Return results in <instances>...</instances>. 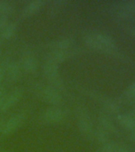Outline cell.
Returning a JSON list of instances; mask_svg holds the SVG:
<instances>
[{"label": "cell", "instance_id": "obj_1", "mask_svg": "<svg viewBox=\"0 0 135 152\" xmlns=\"http://www.w3.org/2000/svg\"><path fill=\"white\" fill-rule=\"evenodd\" d=\"M83 40L87 46L105 53H113L116 48L114 39L111 36L101 32L88 33Z\"/></svg>", "mask_w": 135, "mask_h": 152}, {"label": "cell", "instance_id": "obj_2", "mask_svg": "<svg viewBox=\"0 0 135 152\" xmlns=\"http://www.w3.org/2000/svg\"><path fill=\"white\" fill-rule=\"evenodd\" d=\"M42 71L49 85L57 89L60 92L64 90L65 86L60 75L59 64L45 59L43 63Z\"/></svg>", "mask_w": 135, "mask_h": 152}, {"label": "cell", "instance_id": "obj_3", "mask_svg": "<svg viewBox=\"0 0 135 152\" xmlns=\"http://www.w3.org/2000/svg\"><path fill=\"white\" fill-rule=\"evenodd\" d=\"M33 90L38 97L52 105L59 104L63 99L61 93L49 84H36Z\"/></svg>", "mask_w": 135, "mask_h": 152}, {"label": "cell", "instance_id": "obj_4", "mask_svg": "<svg viewBox=\"0 0 135 152\" xmlns=\"http://www.w3.org/2000/svg\"><path fill=\"white\" fill-rule=\"evenodd\" d=\"M76 114L77 116V125L80 132L86 137L91 138L94 136V126L88 109L83 105L76 108Z\"/></svg>", "mask_w": 135, "mask_h": 152}, {"label": "cell", "instance_id": "obj_5", "mask_svg": "<svg viewBox=\"0 0 135 152\" xmlns=\"http://www.w3.org/2000/svg\"><path fill=\"white\" fill-rule=\"evenodd\" d=\"M66 111L57 105L50 106L41 114V120L48 124L59 123L65 118Z\"/></svg>", "mask_w": 135, "mask_h": 152}, {"label": "cell", "instance_id": "obj_6", "mask_svg": "<svg viewBox=\"0 0 135 152\" xmlns=\"http://www.w3.org/2000/svg\"><path fill=\"white\" fill-rule=\"evenodd\" d=\"M25 120H26V113H24L21 112V113L13 114L7 120L4 121L0 133H2L4 135H10L22 125Z\"/></svg>", "mask_w": 135, "mask_h": 152}, {"label": "cell", "instance_id": "obj_7", "mask_svg": "<svg viewBox=\"0 0 135 152\" xmlns=\"http://www.w3.org/2000/svg\"><path fill=\"white\" fill-rule=\"evenodd\" d=\"M24 90L21 87H16L14 90L10 91L5 95L3 101H2V105L0 108V111L5 112L10 109L13 105L16 104L19 100L21 99L23 96Z\"/></svg>", "mask_w": 135, "mask_h": 152}, {"label": "cell", "instance_id": "obj_8", "mask_svg": "<svg viewBox=\"0 0 135 152\" xmlns=\"http://www.w3.org/2000/svg\"><path fill=\"white\" fill-rule=\"evenodd\" d=\"M21 68L28 73H34L38 68V60L33 52L26 50L21 57L20 60Z\"/></svg>", "mask_w": 135, "mask_h": 152}, {"label": "cell", "instance_id": "obj_9", "mask_svg": "<svg viewBox=\"0 0 135 152\" xmlns=\"http://www.w3.org/2000/svg\"><path fill=\"white\" fill-rule=\"evenodd\" d=\"M75 38L72 36H64L56 38L45 44V47L49 50H67L73 45Z\"/></svg>", "mask_w": 135, "mask_h": 152}, {"label": "cell", "instance_id": "obj_10", "mask_svg": "<svg viewBox=\"0 0 135 152\" xmlns=\"http://www.w3.org/2000/svg\"><path fill=\"white\" fill-rule=\"evenodd\" d=\"M78 52L77 49H67V50H50L45 56V59L50 60L59 64L60 63L66 60L69 57Z\"/></svg>", "mask_w": 135, "mask_h": 152}, {"label": "cell", "instance_id": "obj_11", "mask_svg": "<svg viewBox=\"0 0 135 152\" xmlns=\"http://www.w3.org/2000/svg\"><path fill=\"white\" fill-rule=\"evenodd\" d=\"M21 66L20 62L16 60H10L6 66L5 78L10 83H14L20 78L21 74Z\"/></svg>", "mask_w": 135, "mask_h": 152}, {"label": "cell", "instance_id": "obj_12", "mask_svg": "<svg viewBox=\"0 0 135 152\" xmlns=\"http://www.w3.org/2000/svg\"><path fill=\"white\" fill-rule=\"evenodd\" d=\"M44 3H45L44 0H31L24 5L23 8L21 10V13L25 16L32 15L38 11V10L41 9Z\"/></svg>", "mask_w": 135, "mask_h": 152}, {"label": "cell", "instance_id": "obj_13", "mask_svg": "<svg viewBox=\"0 0 135 152\" xmlns=\"http://www.w3.org/2000/svg\"><path fill=\"white\" fill-rule=\"evenodd\" d=\"M118 121L123 128L128 130H134L135 129V118L132 115L129 114H119Z\"/></svg>", "mask_w": 135, "mask_h": 152}, {"label": "cell", "instance_id": "obj_14", "mask_svg": "<svg viewBox=\"0 0 135 152\" xmlns=\"http://www.w3.org/2000/svg\"><path fill=\"white\" fill-rule=\"evenodd\" d=\"M101 152H131V151L116 142H107L103 145Z\"/></svg>", "mask_w": 135, "mask_h": 152}, {"label": "cell", "instance_id": "obj_15", "mask_svg": "<svg viewBox=\"0 0 135 152\" xmlns=\"http://www.w3.org/2000/svg\"><path fill=\"white\" fill-rule=\"evenodd\" d=\"M99 122H100V127H102L103 129H105L108 132H116V128H115L114 123L107 115L100 113V116H99Z\"/></svg>", "mask_w": 135, "mask_h": 152}, {"label": "cell", "instance_id": "obj_16", "mask_svg": "<svg viewBox=\"0 0 135 152\" xmlns=\"http://www.w3.org/2000/svg\"><path fill=\"white\" fill-rule=\"evenodd\" d=\"M17 28H18V24L16 21H9V23L1 30L0 35L2 36L3 39H9L16 33Z\"/></svg>", "mask_w": 135, "mask_h": 152}, {"label": "cell", "instance_id": "obj_17", "mask_svg": "<svg viewBox=\"0 0 135 152\" xmlns=\"http://www.w3.org/2000/svg\"><path fill=\"white\" fill-rule=\"evenodd\" d=\"M15 7L14 5L10 1L6 0H0V14H9L14 12Z\"/></svg>", "mask_w": 135, "mask_h": 152}, {"label": "cell", "instance_id": "obj_18", "mask_svg": "<svg viewBox=\"0 0 135 152\" xmlns=\"http://www.w3.org/2000/svg\"><path fill=\"white\" fill-rule=\"evenodd\" d=\"M94 136L96 138V140L100 142H107L108 138H109V132L103 129L102 127L99 126L95 130H94Z\"/></svg>", "mask_w": 135, "mask_h": 152}, {"label": "cell", "instance_id": "obj_19", "mask_svg": "<svg viewBox=\"0 0 135 152\" xmlns=\"http://www.w3.org/2000/svg\"><path fill=\"white\" fill-rule=\"evenodd\" d=\"M125 97L129 99H135V82L131 83L125 91Z\"/></svg>", "mask_w": 135, "mask_h": 152}, {"label": "cell", "instance_id": "obj_20", "mask_svg": "<svg viewBox=\"0 0 135 152\" xmlns=\"http://www.w3.org/2000/svg\"><path fill=\"white\" fill-rule=\"evenodd\" d=\"M10 59H5L0 63V83H2V80L5 78V75H6V66L8 64Z\"/></svg>", "mask_w": 135, "mask_h": 152}, {"label": "cell", "instance_id": "obj_21", "mask_svg": "<svg viewBox=\"0 0 135 152\" xmlns=\"http://www.w3.org/2000/svg\"><path fill=\"white\" fill-rule=\"evenodd\" d=\"M66 1L64 0H56L52 2L51 5V13L52 12H57V10L61 8L64 5H65Z\"/></svg>", "mask_w": 135, "mask_h": 152}, {"label": "cell", "instance_id": "obj_22", "mask_svg": "<svg viewBox=\"0 0 135 152\" xmlns=\"http://www.w3.org/2000/svg\"><path fill=\"white\" fill-rule=\"evenodd\" d=\"M9 23V15L0 14V31Z\"/></svg>", "mask_w": 135, "mask_h": 152}, {"label": "cell", "instance_id": "obj_23", "mask_svg": "<svg viewBox=\"0 0 135 152\" xmlns=\"http://www.w3.org/2000/svg\"><path fill=\"white\" fill-rule=\"evenodd\" d=\"M7 92H6V89L3 86L0 85V100L2 99L4 96L6 95Z\"/></svg>", "mask_w": 135, "mask_h": 152}, {"label": "cell", "instance_id": "obj_24", "mask_svg": "<svg viewBox=\"0 0 135 152\" xmlns=\"http://www.w3.org/2000/svg\"><path fill=\"white\" fill-rule=\"evenodd\" d=\"M4 119L2 117H0V132H1V130H2V125H3V123H4Z\"/></svg>", "mask_w": 135, "mask_h": 152}, {"label": "cell", "instance_id": "obj_25", "mask_svg": "<svg viewBox=\"0 0 135 152\" xmlns=\"http://www.w3.org/2000/svg\"><path fill=\"white\" fill-rule=\"evenodd\" d=\"M131 139H132V140H134V141L135 142V129L134 130L132 135H131Z\"/></svg>", "mask_w": 135, "mask_h": 152}, {"label": "cell", "instance_id": "obj_26", "mask_svg": "<svg viewBox=\"0 0 135 152\" xmlns=\"http://www.w3.org/2000/svg\"><path fill=\"white\" fill-rule=\"evenodd\" d=\"M0 152H10L8 150L6 149H0Z\"/></svg>", "mask_w": 135, "mask_h": 152}, {"label": "cell", "instance_id": "obj_27", "mask_svg": "<svg viewBox=\"0 0 135 152\" xmlns=\"http://www.w3.org/2000/svg\"><path fill=\"white\" fill-rule=\"evenodd\" d=\"M2 40H3V38L2 37V36L0 35V45H1V43L2 42Z\"/></svg>", "mask_w": 135, "mask_h": 152}, {"label": "cell", "instance_id": "obj_28", "mask_svg": "<svg viewBox=\"0 0 135 152\" xmlns=\"http://www.w3.org/2000/svg\"><path fill=\"white\" fill-rule=\"evenodd\" d=\"M2 49L0 48V58H1V56H2Z\"/></svg>", "mask_w": 135, "mask_h": 152}, {"label": "cell", "instance_id": "obj_29", "mask_svg": "<svg viewBox=\"0 0 135 152\" xmlns=\"http://www.w3.org/2000/svg\"><path fill=\"white\" fill-rule=\"evenodd\" d=\"M132 116H133L134 117V118H135V111L133 113V114H132Z\"/></svg>", "mask_w": 135, "mask_h": 152}, {"label": "cell", "instance_id": "obj_30", "mask_svg": "<svg viewBox=\"0 0 135 152\" xmlns=\"http://www.w3.org/2000/svg\"><path fill=\"white\" fill-rule=\"evenodd\" d=\"M133 104H134V106H135V99L133 100Z\"/></svg>", "mask_w": 135, "mask_h": 152}]
</instances>
